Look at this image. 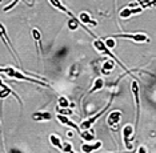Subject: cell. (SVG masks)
Returning <instances> with one entry per match:
<instances>
[{"label":"cell","mask_w":156,"mask_h":153,"mask_svg":"<svg viewBox=\"0 0 156 153\" xmlns=\"http://www.w3.org/2000/svg\"><path fill=\"white\" fill-rule=\"evenodd\" d=\"M3 73H5L7 76L12 77V79H17V80H24V81H28V83H34V84H39V85H43V87H49L47 83H44V81H39L36 79H32V77L30 76H26L24 73H22L20 71H17L15 68H11V67H7L3 71Z\"/></svg>","instance_id":"obj_1"},{"label":"cell","mask_w":156,"mask_h":153,"mask_svg":"<svg viewBox=\"0 0 156 153\" xmlns=\"http://www.w3.org/2000/svg\"><path fill=\"white\" fill-rule=\"evenodd\" d=\"M94 47H95V49H96L98 52H100V53H103V55H105V56H108V57H111V59L113 60V61H116V63H118L119 65L122 67V68H123L124 71H127V72L129 73L128 68H127V67L124 65V64H123L122 61H120V60H119L118 57H116L115 55H113V53L111 52V49H109V48L107 47V44H105V43L103 41V40H99V39H96V40L94 41Z\"/></svg>","instance_id":"obj_2"},{"label":"cell","mask_w":156,"mask_h":153,"mask_svg":"<svg viewBox=\"0 0 156 153\" xmlns=\"http://www.w3.org/2000/svg\"><path fill=\"white\" fill-rule=\"evenodd\" d=\"M131 92L133 95L135 104H136V123H135V130L137 129V124H139L140 119V89H139V83L137 80L131 81Z\"/></svg>","instance_id":"obj_3"},{"label":"cell","mask_w":156,"mask_h":153,"mask_svg":"<svg viewBox=\"0 0 156 153\" xmlns=\"http://www.w3.org/2000/svg\"><path fill=\"white\" fill-rule=\"evenodd\" d=\"M109 105H111V101H109V103H108V104H107V105H105V106H104V108H103V109H101V111H99V112H98V113H96V115H95V116H91V117H90V119L84 120V121H83V123H81V124H80V130H86V129H91V128H92V125H94V124H95V123H96V120L99 119V117H100V116H103V115H104V113H105V111H107V109L109 108Z\"/></svg>","instance_id":"obj_4"},{"label":"cell","mask_w":156,"mask_h":153,"mask_svg":"<svg viewBox=\"0 0 156 153\" xmlns=\"http://www.w3.org/2000/svg\"><path fill=\"white\" fill-rule=\"evenodd\" d=\"M135 138V129L131 124H127L126 127L123 128V141L126 148L131 151L132 149V140Z\"/></svg>","instance_id":"obj_5"},{"label":"cell","mask_w":156,"mask_h":153,"mask_svg":"<svg viewBox=\"0 0 156 153\" xmlns=\"http://www.w3.org/2000/svg\"><path fill=\"white\" fill-rule=\"evenodd\" d=\"M111 37H122V39H129L135 43H148L150 39L145 33H116L112 35Z\"/></svg>","instance_id":"obj_6"},{"label":"cell","mask_w":156,"mask_h":153,"mask_svg":"<svg viewBox=\"0 0 156 153\" xmlns=\"http://www.w3.org/2000/svg\"><path fill=\"white\" fill-rule=\"evenodd\" d=\"M0 39H2V41L5 44V47L8 48V51L11 52V55L15 57V60H16V63H19L20 64V60H19V57H17V55L15 53V51H13V47L11 45V43H9V39H8V35H7V30H5V27L3 26L2 23H0Z\"/></svg>","instance_id":"obj_7"},{"label":"cell","mask_w":156,"mask_h":153,"mask_svg":"<svg viewBox=\"0 0 156 153\" xmlns=\"http://www.w3.org/2000/svg\"><path fill=\"white\" fill-rule=\"evenodd\" d=\"M120 120H122V112L112 111V112H109V115L107 117V124H108L109 128H113V129H115V128L118 127V124L120 123Z\"/></svg>","instance_id":"obj_8"},{"label":"cell","mask_w":156,"mask_h":153,"mask_svg":"<svg viewBox=\"0 0 156 153\" xmlns=\"http://www.w3.org/2000/svg\"><path fill=\"white\" fill-rule=\"evenodd\" d=\"M56 119H58V120H59V123H60V124H63V125H67V127L73 128V129L77 130L79 133L81 132V130H80V127H77L76 124L72 121V120L68 119V117H67V115H62V113H59V115H56Z\"/></svg>","instance_id":"obj_9"},{"label":"cell","mask_w":156,"mask_h":153,"mask_svg":"<svg viewBox=\"0 0 156 153\" xmlns=\"http://www.w3.org/2000/svg\"><path fill=\"white\" fill-rule=\"evenodd\" d=\"M0 88H2V91H0V99H5L7 96L13 95V96H15V97L17 99V100H19L20 104H22V100L19 99V96H17V95L15 93V92H13V91L11 89V88L8 87V85H5L4 83H3V80H2V79H0Z\"/></svg>","instance_id":"obj_10"},{"label":"cell","mask_w":156,"mask_h":153,"mask_svg":"<svg viewBox=\"0 0 156 153\" xmlns=\"http://www.w3.org/2000/svg\"><path fill=\"white\" fill-rule=\"evenodd\" d=\"M139 12H141L140 8L135 9V8H131L128 5V7H124V9L120 11V17H122V19H129L133 13H139Z\"/></svg>","instance_id":"obj_11"},{"label":"cell","mask_w":156,"mask_h":153,"mask_svg":"<svg viewBox=\"0 0 156 153\" xmlns=\"http://www.w3.org/2000/svg\"><path fill=\"white\" fill-rule=\"evenodd\" d=\"M52 119V115L49 112H35L32 115V120L35 121H48Z\"/></svg>","instance_id":"obj_12"},{"label":"cell","mask_w":156,"mask_h":153,"mask_svg":"<svg viewBox=\"0 0 156 153\" xmlns=\"http://www.w3.org/2000/svg\"><path fill=\"white\" fill-rule=\"evenodd\" d=\"M101 141H98L95 144H83L81 145V152L84 153H90V152H94V151H98L99 148H101Z\"/></svg>","instance_id":"obj_13"},{"label":"cell","mask_w":156,"mask_h":153,"mask_svg":"<svg viewBox=\"0 0 156 153\" xmlns=\"http://www.w3.org/2000/svg\"><path fill=\"white\" fill-rule=\"evenodd\" d=\"M103 87H104V79L103 77H98V79H95L94 81V85H92V88L90 89L87 95H91V93H95L96 91H100L103 89Z\"/></svg>","instance_id":"obj_14"},{"label":"cell","mask_w":156,"mask_h":153,"mask_svg":"<svg viewBox=\"0 0 156 153\" xmlns=\"http://www.w3.org/2000/svg\"><path fill=\"white\" fill-rule=\"evenodd\" d=\"M49 3H51V4L54 5L56 9H59V11H62V12L67 13V15H68L69 17H73V16H75V15H73L72 12H71V11H68V9H67L64 5L62 4V3H60V0H49Z\"/></svg>","instance_id":"obj_15"},{"label":"cell","mask_w":156,"mask_h":153,"mask_svg":"<svg viewBox=\"0 0 156 153\" xmlns=\"http://www.w3.org/2000/svg\"><path fill=\"white\" fill-rule=\"evenodd\" d=\"M79 21H81V23L84 24H91V26H98V21L94 20L92 17L88 15L87 12H80L79 15Z\"/></svg>","instance_id":"obj_16"},{"label":"cell","mask_w":156,"mask_h":153,"mask_svg":"<svg viewBox=\"0 0 156 153\" xmlns=\"http://www.w3.org/2000/svg\"><path fill=\"white\" fill-rule=\"evenodd\" d=\"M49 141H51L52 147H55L56 149L62 151L63 148V143H62V138H60L58 134H49Z\"/></svg>","instance_id":"obj_17"},{"label":"cell","mask_w":156,"mask_h":153,"mask_svg":"<svg viewBox=\"0 0 156 153\" xmlns=\"http://www.w3.org/2000/svg\"><path fill=\"white\" fill-rule=\"evenodd\" d=\"M80 137L83 138L86 143H90V141H92L95 138V134H94V132H90V129H86V130H81L80 132Z\"/></svg>","instance_id":"obj_18"},{"label":"cell","mask_w":156,"mask_h":153,"mask_svg":"<svg viewBox=\"0 0 156 153\" xmlns=\"http://www.w3.org/2000/svg\"><path fill=\"white\" fill-rule=\"evenodd\" d=\"M113 67H115L113 60H105V61H103V72H104V73H109L113 69Z\"/></svg>","instance_id":"obj_19"},{"label":"cell","mask_w":156,"mask_h":153,"mask_svg":"<svg viewBox=\"0 0 156 153\" xmlns=\"http://www.w3.org/2000/svg\"><path fill=\"white\" fill-rule=\"evenodd\" d=\"M32 37L35 39V41L37 43V47L41 49V33L37 28H32Z\"/></svg>","instance_id":"obj_20"},{"label":"cell","mask_w":156,"mask_h":153,"mask_svg":"<svg viewBox=\"0 0 156 153\" xmlns=\"http://www.w3.org/2000/svg\"><path fill=\"white\" fill-rule=\"evenodd\" d=\"M71 103L66 96H60L59 97V108H69Z\"/></svg>","instance_id":"obj_21"},{"label":"cell","mask_w":156,"mask_h":153,"mask_svg":"<svg viewBox=\"0 0 156 153\" xmlns=\"http://www.w3.org/2000/svg\"><path fill=\"white\" fill-rule=\"evenodd\" d=\"M79 19H77V17H71L69 19V21H68V27H69V30H77V28H79Z\"/></svg>","instance_id":"obj_22"},{"label":"cell","mask_w":156,"mask_h":153,"mask_svg":"<svg viewBox=\"0 0 156 153\" xmlns=\"http://www.w3.org/2000/svg\"><path fill=\"white\" fill-rule=\"evenodd\" d=\"M19 2H20V0H12V2L9 3L8 5H7V7H4V8H3V11H4V12H8V11H11V9H12L13 7H15V5L17 4V3H19Z\"/></svg>","instance_id":"obj_23"},{"label":"cell","mask_w":156,"mask_h":153,"mask_svg":"<svg viewBox=\"0 0 156 153\" xmlns=\"http://www.w3.org/2000/svg\"><path fill=\"white\" fill-rule=\"evenodd\" d=\"M62 151H63V152H72V151H73L72 144H69V143H64V144H63Z\"/></svg>","instance_id":"obj_24"},{"label":"cell","mask_w":156,"mask_h":153,"mask_svg":"<svg viewBox=\"0 0 156 153\" xmlns=\"http://www.w3.org/2000/svg\"><path fill=\"white\" fill-rule=\"evenodd\" d=\"M139 2L143 7H148V5H152L154 3H156V0H139Z\"/></svg>","instance_id":"obj_25"},{"label":"cell","mask_w":156,"mask_h":153,"mask_svg":"<svg viewBox=\"0 0 156 153\" xmlns=\"http://www.w3.org/2000/svg\"><path fill=\"white\" fill-rule=\"evenodd\" d=\"M105 44H107L108 48H109V47H115V41H112L111 39H109V40H107V43H105Z\"/></svg>","instance_id":"obj_26"},{"label":"cell","mask_w":156,"mask_h":153,"mask_svg":"<svg viewBox=\"0 0 156 153\" xmlns=\"http://www.w3.org/2000/svg\"><path fill=\"white\" fill-rule=\"evenodd\" d=\"M67 136H68V137H72L73 133H72V132H68V133H67Z\"/></svg>","instance_id":"obj_27"}]
</instances>
